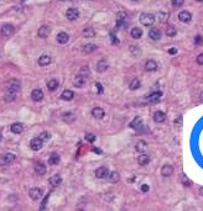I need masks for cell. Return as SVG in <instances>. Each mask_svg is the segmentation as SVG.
I'll list each match as a JSON object with an SVG mask.
<instances>
[{
	"mask_svg": "<svg viewBox=\"0 0 203 211\" xmlns=\"http://www.w3.org/2000/svg\"><path fill=\"white\" fill-rule=\"evenodd\" d=\"M140 22L142 23L144 26H151L152 23L155 22V15L152 14H142L140 16Z\"/></svg>",
	"mask_w": 203,
	"mask_h": 211,
	"instance_id": "6da1fadb",
	"label": "cell"
},
{
	"mask_svg": "<svg viewBox=\"0 0 203 211\" xmlns=\"http://www.w3.org/2000/svg\"><path fill=\"white\" fill-rule=\"evenodd\" d=\"M20 87H21V84L17 79H10L6 83V90H11V92H15V93L19 92Z\"/></svg>",
	"mask_w": 203,
	"mask_h": 211,
	"instance_id": "7a4b0ae2",
	"label": "cell"
},
{
	"mask_svg": "<svg viewBox=\"0 0 203 211\" xmlns=\"http://www.w3.org/2000/svg\"><path fill=\"white\" fill-rule=\"evenodd\" d=\"M29 195L32 200H40L41 198L44 195V190L41 188H32L31 190L29 191Z\"/></svg>",
	"mask_w": 203,
	"mask_h": 211,
	"instance_id": "3957f363",
	"label": "cell"
},
{
	"mask_svg": "<svg viewBox=\"0 0 203 211\" xmlns=\"http://www.w3.org/2000/svg\"><path fill=\"white\" fill-rule=\"evenodd\" d=\"M15 161V154L13 153H6L3 157H0V166H8L10 163H13Z\"/></svg>",
	"mask_w": 203,
	"mask_h": 211,
	"instance_id": "277c9868",
	"label": "cell"
},
{
	"mask_svg": "<svg viewBox=\"0 0 203 211\" xmlns=\"http://www.w3.org/2000/svg\"><path fill=\"white\" fill-rule=\"evenodd\" d=\"M66 16H67V19L69 21H74L78 19V16H79V11L77 10L76 8H71L68 9L67 11H66Z\"/></svg>",
	"mask_w": 203,
	"mask_h": 211,
	"instance_id": "5b68a950",
	"label": "cell"
},
{
	"mask_svg": "<svg viewBox=\"0 0 203 211\" xmlns=\"http://www.w3.org/2000/svg\"><path fill=\"white\" fill-rule=\"evenodd\" d=\"M14 31H15V28L13 25H10V23H5V25H3V27H1V35L5 36V37L11 36L14 33Z\"/></svg>",
	"mask_w": 203,
	"mask_h": 211,
	"instance_id": "8992f818",
	"label": "cell"
},
{
	"mask_svg": "<svg viewBox=\"0 0 203 211\" xmlns=\"http://www.w3.org/2000/svg\"><path fill=\"white\" fill-rule=\"evenodd\" d=\"M30 147L34 151H39L42 148V140L40 137H36V138H32L31 142H30Z\"/></svg>",
	"mask_w": 203,
	"mask_h": 211,
	"instance_id": "52a82bcc",
	"label": "cell"
},
{
	"mask_svg": "<svg viewBox=\"0 0 203 211\" xmlns=\"http://www.w3.org/2000/svg\"><path fill=\"white\" fill-rule=\"evenodd\" d=\"M172 173H174V167L170 164H165L161 168V175L162 177H171Z\"/></svg>",
	"mask_w": 203,
	"mask_h": 211,
	"instance_id": "ba28073f",
	"label": "cell"
},
{
	"mask_svg": "<svg viewBox=\"0 0 203 211\" xmlns=\"http://www.w3.org/2000/svg\"><path fill=\"white\" fill-rule=\"evenodd\" d=\"M178 19H180V21L184 22V23H188L191 20H192V15H191L188 11H181L180 14H178Z\"/></svg>",
	"mask_w": 203,
	"mask_h": 211,
	"instance_id": "9c48e42d",
	"label": "cell"
},
{
	"mask_svg": "<svg viewBox=\"0 0 203 211\" xmlns=\"http://www.w3.org/2000/svg\"><path fill=\"white\" fill-rule=\"evenodd\" d=\"M50 32H51V28L47 26V25H44V26H41L39 28V36L41 38H46V37H49L50 36Z\"/></svg>",
	"mask_w": 203,
	"mask_h": 211,
	"instance_id": "30bf717a",
	"label": "cell"
},
{
	"mask_svg": "<svg viewBox=\"0 0 203 211\" xmlns=\"http://www.w3.org/2000/svg\"><path fill=\"white\" fill-rule=\"evenodd\" d=\"M104 115H105V112H104V110L102 109V107H94V109L92 110V116L94 119H97V120H102L104 117Z\"/></svg>",
	"mask_w": 203,
	"mask_h": 211,
	"instance_id": "8fae6325",
	"label": "cell"
},
{
	"mask_svg": "<svg viewBox=\"0 0 203 211\" xmlns=\"http://www.w3.org/2000/svg\"><path fill=\"white\" fill-rule=\"evenodd\" d=\"M44 93H42V90H40V89H35L32 90V93H31V98L34 101H41L44 99Z\"/></svg>",
	"mask_w": 203,
	"mask_h": 211,
	"instance_id": "7c38bea8",
	"label": "cell"
},
{
	"mask_svg": "<svg viewBox=\"0 0 203 211\" xmlns=\"http://www.w3.org/2000/svg\"><path fill=\"white\" fill-rule=\"evenodd\" d=\"M166 120V114L162 111H156L154 114V121L156 124H161Z\"/></svg>",
	"mask_w": 203,
	"mask_h": 211,
	"instance_id": "4fadbf2b",
	"label": "cell"
},
{
	"mask_svg": "<svg viewBox=\"0 0 203 211\" xmlns=\"http://www.w3.org/2000/svg\"><path fill=\"white\" fill-rule=\"evenodd\" d=\"M157 69V63L154 61V59H149V61H146L145 63V70L147 72H155Z\"/></svg>",
	"mask_w": 203,
	"mask_h": 211,
	"instance_id": "5bb4252c",
	"label": "cell"
},
{
	"mask_svg": "<svg viewBox=\"0 0 203 211\" xmlns=\"http://www.w3.org/2000/svg\"><path fill=\"white\" fill-rule=\"evenodd\" d=\"M149 36H150V38H151V40L157 41V40H160V38H161V31H160L159 28L154 27V28H151V30H150V32H149Z\"/></svg>",
	"mask_w": 203,
	"mask_h": 211,
	"instance_id": "9a60e30c",
	"label": "cell"
},
{
	"mask_svg": "<svg viewBox=\"0 0 203 211\" xmlns=\"http://www.w3.org/2000/svg\"><path fill=\"white\" fill-rule=\"evenodd\" d=\"M95 177L99 179H103L105 177H108V169L105 167H99L97 171H95Z\"/></svg>",
	"mask_w": 203,
	"mask_h": 211,
	"instance_id": "2e32d148",
	"label": "cell"
},
{
	"mask_svg": "<svg viewBox=\"0 0 203 211\" xmlns=\"http://www.w3.org/2000/svg\"><path fill=\"white\" fill-rule=\"evenodd\" d=\"M56 40H57V42H58L59 45H64V43H67V42H68L69 37H68V35L66 33V32H59L57 35Z\"/></svg>",
	"mask_w": 203,
	"mask_h": 211,
	"instance_id": "e0dca14e",
	"label": "cell"
},
{
	"mask_svg": "<svg viewBox=\"0 0 203 211\" xmlns=\"http://www.w3.org/2000/svg\"><path fill=\"white\" fill-rule=\"evenodd\" d=\"M86 79L87 78L86 77H83V75H77L76 78H74V82H73V84H74V87H77V88H82L83 85H84V83H86Z\"/></svg>",
	"mask_w": 203,
	"mask_h": 211,
	"instance_id": "ac0fdd59",
	"label": "cell"
},
{
	"mask_svg": "<svg viewBox=\"0 0 203 211\" xmlns=\"http://www.w3.org/2000/svg\"><path fill=\"white\" fill-rule=\"evenodd\" d=\"M49 182H50V184L52 186H58L59 184H61V182H62V178H61V175H58V174H55V175H52L50 178Z\"/></svg>",
	"mask_w": 203,
	"mask_h": 211,
	"instance_id": "d6986e66",
	"label": "cell"
},
{
	"mask_svg": "<svg viewBox=\"0 0 203 211\" xmlns=\"http://www.w3.org/2000/svg\"><path fill=\"white\" fill-rule=\"evenodd\" d=\"M135 149L138 151L139 153H144L145 151L147 149V144H146V142H145V141H139L138 143H136Z\"/></svg>",
	"mask_w": 203,
	"mask_h": 211,
	"instance_id": "ffe728a7",
	"label": "cell"
},
{
	"mask_svg": "<svg viewBox=\"0 0 203 211\" xmlns=\"http://www.w3.org/2000/svg\"><path fill=\"white\" fill-rule=\"evenodd\" d=\"M62 120L64 122H73L76 120V115L73 112H64L62 115Z\"/></svg>",
	"mask_w": 203,
	"mask_h": 211,
	"instance_id": "44dd1931",
	"label": "cell"
},
{
	"mask_svg": "<svg viewBox=\"0 0 203 211\" xmlns=\"http://www.w3.org/2000/svg\"><path fill=\"white\" fill-rule=\"evenodd\" d=\"M35 173H36L37 175H44L46 173V166L42 163H37L35 166Z\"/></svg>",
	"mask_w": 203,
	"mask_h": 211,
	"instance_id": "7402d4cb",
	"label": "cell"
},
{
	"mask_svg": "<svg viewBox=\"0 0 203 211\" xmlns=\"http://www.w3.org/2000/svg\"><path fill=\"white\" fill-rule=\"evenodd\" d=\"M141 125H142V119H141L140 116H136V117L133 120V121L130 122L129 126H130L131 129H139Z\"/></svg>",
	"mask_w": 203,
	"mask_h": 211,
	"instance_id": "603a6c76",
	"label": "cell"
},
{
	"mask_svg": "<svg viewBox=\"0 0 203 211\" xmlns=\"http://www.w3.org/2000/svg\"><path fill=\"white\" fill-rule=\"evenodd\" d=\"M15 96H16V93L15 92H11V90H6V93L4 95V99L6 102H11L15 100Z\"/></svg>",
	"mask_w": 203,
	"mask_h": 211,
	"instance_id": "cb8c5ba5",
	"label": "cell"
},
{
	"mask_svg": "<svg viewBox=\"0 0 203 211\" xmlns=\"http://www.w3.org/2000/svg\"><path fill=\"white\" fill-rule=\"evenodd\" d=\"M138 163L140 166H146L150 163V157H149L147 154H141L139 158H138Z\"/></svg>",
	"mask_w": 203,
	"mask_h": 211,
	"instance_id": "d4e9b609",
	"label": "cell"
},
{
	"mask_svg": "<svg viewBox=\"0 0 203 211\" xmlns=\"http://www.w3.org/2000/svg\"><path fill=\"white\" fill-rule=\"evenodd\" d=\"M141 87V82L138 79V78H135V79H133L130 82L129 84V89L130 90H136V89H139Z\"/></svg>",
	"mask_w": 203,
	"mask_h": 211,
	"instance_id": "484cf974",
	"label": "cell"
},
{
	"mask_svg": "<svg viewBox=\"0 0 203 211\" xmlns=\"http://www.w3.org/2000/svg\"><path fill=\"white\" fill-rule=\"evenodd\" d=\"M161 95H162V93H161V92H154V93L147 98V100L151 101V102H157V101L160 100V98H161Z\"/></svg>",
	"mask_w": 203,
	"mask_h": 211,
	"instance_id": "4316f807",
	"label": "cell"
},
{
	"mask_svg": "<svg viewBox=\"0 0 203 211\" xmlns=\"http://www.w3.org/2000/svg\"><path fill=\"white\" fill-rule=\"evenodd\" d=\"M51 61H52V59H51L50 56H41L39 58V64L44 67V65H49L51 63Z\"/></svg>",
	"mask_w": 203,
	"mask_h": 211,
	"instance_id": "83f0119b",
	"label": "cell"
},
{
	"mask_svg": "<svg viewBox=\"0 0 203 211\" xmlns=\"http://www.w3.org/2000/svg\"><path fill=\"white\" fill-rule=\"evenodd\" d=\"M73 96H74V93L72 92V90H64V92L62 93V95H61V98L63 99V100H72L73 99Z\"/></svg>",
	"mask_w": 203,
	"mask_h": 211,
	"instance_id": "f1b7e54d",
	"label": "cell"
},
{
	"mask_svg": "<svg viewBox=\"0 0 203 211\" xmlns=\"http://www.w3.org/2000/svg\"><path fill=\"white\" fill-rule=\"evenodd\" d=\"M47 88H49L50 92H55V90L58 88V80L57 79H51L49 83H47Z\"/></svg>",
	"mask_w": 203,
	"mask_h": 211,
	"instance_id": "f546056e",
	"label": "cell"
},
{
	"mask_svg": "<svg viewBox=\"0 0 203 211\" xmlns=\"http://www.w3.org/2000/svg\"><path fill=\"white\" fill-rule=\"evenodd\" d=\"M108 178H109V182L110 183H118L119 182V179H120V175H119V173L118 172H112L109 175H108Z\"/></svg>",
	"mask_w": 203,
	"mask_h": 211,
	"instance_id": "4dcf8cb0",
	"label": "cell"
},
{
	"mask_svg": "<svg viewBox=\"0 0 203 211\" xmlns=\"http://www.w3.org/2000/svg\"><path fill=\"white\" fill-rule=\"evenodd\" d=\"M131 37L133 38H140L141 36H142V30L139 28V27H134L133 30H131Z\"/></svg>",
	"mask_w": 203,
	"mask_h": 211,
	"instance_id": "1f68e13d",
	"label": "cell"
},
{
	"mask_svg": "<svg viewBox=\"0 0 203 211\" xmlns=\"http://www.w3.org/2000/svg\"><path fill=\"white\" fill-rule=\"evenodd\" d=\"M107 69H108V63H107V61H99L97 64V70L102 73V72H105Z\"/></svg>",
	"mask_w": 203,
	"mask_h": 211,
	"instance_id": "d6a6232c",
	"label": "cell"
},
{
	"mask_svg": "<svg viewBox=\"0 0 203 211\" xmlns=\"http://www.w3.org/2000/svg\"><path fill=\"white\" fill-rule=\"evenodd\" d=\"M82 35H83V37H87V38H92V37H94V35H95V31H94L93 28H86V30H83Z\"/></svg>",
	"mask_w": 203,
	"mask_h": 211,
	"instance_id": "836d02e7",
	"label": "cell"
},
{
	"mask_svg": "<svg viewBox=\"0 0 203 211\" xmlns=\"http://www.w3.org/2000/svg\"><path fill=\"white\" fill-rule=\"evenodd\" d=\"M83 51H84L86 53H93L94 51H97V46L93 45V43H88V45L84 46Z\"/></svg>",
	"mask_w": 203,
	"mask_h": 211,
	"instance_id": "e575fe53",
	"label": "cell"
},
{
	"mask_svg": "<svg viewBox=\"0 0 203 211\" xmlns=\"http://www.w3.org/2000/svg\"><path fill=\"white\" fill-rule=\"evenodd\" d=\"M22 130H24V126L21 124H14L11 126V131H13L14 134H21Z\"/></svg>",
	"mask_w": 203,
	"mask_h": 211,
	"instance_id": "d590c367",
	"label": "cell"
},
{
	"mask_svg": "<svg viewBox=\"0 0 203 211\" xmlns=\"http://www.w3.org/2000/svg\"><path fill=\"white\" fill-rule=\"evenodd\" d=\"M49 163L51 164V166H56V164H58L59 163V156L58 154H52L51 157H50V159H49Z\"/></svg>",
	"mask_w": 203,
	"mask_h": 211,
	"instance_id": "8d00e7d4",
	"label": "cell"
},
{
	"mask_svg": "<svg viewBox=\"0 0 203 211\" xmlns=\"http://www.w3.org/2000/svg\"><path fill=\"white\" fill-rule=\"evenodd\" d=\"M176 33H177V31L174 26H169L166 28V35L169 36V37H174V36H176Z\"/></svg>",
	"mask_w": 203,
	"mask_h": 211,
	"instance_id": "74e56055",
	"label": "cell"
},
{
	"mask_svg": "<svg viewBox=\"0 0 203 211\" xmlns=\"http://www.w3.org/2000/svg\"><path fill=\"white\" fill-rule=\"evenodd\" d=\"M181 182H182V184L184 185V186H191L192 185V182H191V180L184 175V174H182V179H181Z\"/></svg>",
	"mask_w": 203,
	"mask_h": 211,
	"instance_id": "f35d334b",
	"label": "cell"
},
{
	"mask_svg": "<svg viewBox=\"0 0 203 211\" xmlns=\"http://www.w3.org/2000/svg\"><path fill=\"white\" fill-rule=\"evenodd\" d=\"M81 75L88 78V75H89V68L87 67V65H84V67L81 68Z\"/></svg>",
	"mask_w": 203,
	"mask_h": 211,
	"instance_id": "ab89813d",
	"label": "cell"
},
{
	"mask_svg": "<svg viewBox=\"0 0 203 211\" xmlns=\"http://www.w3.org/2000/svg\"><path fill=\"white\" fill-rule=\"evenodd\" d=\"M171 3H172V5H174L175 8H180V6L183 5L184 0H171Z\"/></svg>",
	"mask_w": 203,
	"mask_h": 211,
	"instance_id": "60d3db41",
	"label": "cell"
},
{
	"mask_svg": "<svg viewBox=\"0 0 203 211\" xmlns=\"http://www.w3.org/2000/svg\"><path fill=\"white\" fill-rule=\"evenodd\" d=\"M202 43H203V37L201 35H197L194 37V45L198 46V45H202Z\"/></svg>",
	"mask_w": 203,
	"mask_h": 211,
	"instance_id": "b9f144b4",
	"label": "cell"
},
{
	"mask_svg": "<svg viewBox=\"0 0 203 211\" xmlns=\"http://www.w3.org/2000/svg\"><path fill=\"white\" fill-rule=\"evenodd\" d=\"M86 140H87L88 142H94V141H95V136L92 135V134H87V135H86Z\"/></svg>",
	"mask_w": 203,
	"mask_h": 211,
	"instance_id": "7bdbcfd3",
	"label": "cell"
},
{
	"mask_svg": "<svg viewBox=\"0 0 203 211\" xmlns=\"http://www.w3.org/2000/svg\"><path fill=\"white\" fill-rule=\"evenodd\" d=\"M196 61H197V63H198L199 65H203V53H201V55L197 56Z\"/></svg>",
	"mask_w": 203,
	"mask_h": 211,
	"instance_id": "ee69618b",
	"label": "cell"
},
{
	"mask_svg": "<svg viewBox=\"0 0 203 211\" xmlns=\"http://www.w3.org/2000/svg\"><path fill=\"white\" fill-rule=\"evenodd\" d=\"M125 19H127V14H125L124 11L118 13V20H125Z\"/></svg>",
	"mask_w": 203,
	"mask_h": 211,
	"instance_id": "f6af8a7d",
	"label": "cell"
},
{
	"mask_svg": "<svg viewBox=\"0 0 203 211\" xmlns=\"http://www.w3.org/2000/svg\"><path fill=\"white\" fill-rule=\"evenodd\" d=\"M140 189H141V191H142V193H147V191H149V189H150V186H149L147 184H142V185L140 186Z\"/></svg>",
	"mask_w": 203,
	"mask_h": 211,
	"instance_id": "bcb514c9",
	"label": "cell"
},
{
	"mask_svg": "<svg viewBox=\"0 0 203 211\" xmlns=\"http://www.w3.org/2000/svg\"><path fill=\"white\" fill-rule=\"evenodd\" d=\"M40 138H41L42 141H46V140H49V135H47L46 132H42V134L40 135Z\"/></svg>",
	"mask_w": 203,
	"mask_h": 211,
	"instance_id": "7dc6e473",
	"label": "cell"
},
{
	"mask_svg": "<svg viewBox=\"0 0 203 211\" xmlns=\"http://www.w3.org/2000/svg\"><path fill=\"white\" fill-rule=\"evenodd\" d=\"M110 37H112L113 43H114V45H118V43H119V41H118V38L115 37V35H114V33H110Z\"/></svg>",
	"mask_w": 203,
	"mask_h": 211,
	"instance_id": "c3c4849f",
	"label": "cell"
},
{
	"mask_svg": "<svg viewBox=\"0 0 203 211\" xmlns=\"http://www.w3.org/2000/svg\"><path fill=\"white\" fill-rule=\"evenodd\" d=\"M95 85H97V89H98V94H102V93H103V87H102L99 83H97Z\"/></svg>",
	"mask_w": 203,
	"mask_h": 211,
	"instance_id": "681fc988",
	"label": "cell"
},
{
	"mask_svg": "<svg viewBox=\"0 0 203 211\" xmlns=\"http://www.w3.org/2000/svg\"><path fill=\"white\" fill-rule=\"evenodd\" d=\"M169 53H170V55H176V53H177V48H170Z\"/></svg>",
	"mask_w": 203,
	"mask_h": 211,
	"instance_id": "f907efd6",
	"label": "cell"
},
{
	"mask_svg": "<svg viewBox=\"0 0 203 211\" xmlns=\"http://www.w3.org/2000/svg\"><path fill=\"white\" fill-rule=\"evenodd\" d=\"M199 194L203 196V186H202V188H199Z\"/></svg>",
	"mask_w": 203,
	"mask_h": 211,
	"instance_id": "816d5d0a",
	"label": "cell"
},
{
	"mask_svg": "<svg viewBox=\"0 0 203 211\" xmlns=\"http://www.w3.org/2000/svg\"><path fill=\"white\" fill-rule=\"evenodd\" d=\"M199 99L203 101V92H202V93H201V95H199Z\"/></svg>",
	"mask_w": 203,
	"mask_h": 211,
	"instance_id": "f5cc1de1",
	"label": "cell"
},
{
	"mask_svg": "<svg viewBox=\"0 0 203 211\" xmlns=\"http://www.w3.org/2000/svg\"><path fill=\"white\" fill-rule=\"evenodd\" d=\"M3 140V135H1V132H0V141Z\"/></svg>",
	"mask_w": 203,
	"mask_h": 211,
	"instance_id": "db71d44e",
	"label": "cell"
},
{
	"mask_svg": "<svg viewBox=\"0 0 203 211\" xmlns=\"http://www.w3.org/2000/svg\"><path fill=\"white\" fill-rule=\"evenodd\" d=\"M196 1H199V3H201V1H203V0H196Z\"/></svg>",
	"mask_w": 203,
	"mask_h": 211,
	"instance_id": "11a10c76",
	"label": "cell"
},
{
	"mask_svg": "<svg viewBox=\"0 0 203 211\" xmlns=\"http://www.w3.org/2000/svg\"><path fill=\"white\" fill-rule=\"evenodd\" d=\"M133 1H136V0H133Z\"/></svg>",
	"mask_w": 203,
	"mask_h": 211,
	"instance_id": "9f6ffc18",
	"label": "cell"
}]
</instances>
